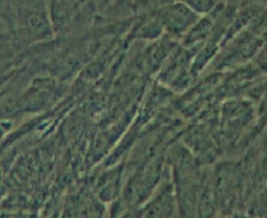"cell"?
<instances>
[{
  "label": "cell",
  "instance_id": "1",
  "mask_svg": "<svg viewBox=\"0 0 267 218\" xmlns=\"http://www.w3.org/2000/svg\"><path fill=\"white\" fill-rule=\"evenodd\" d=\"M218 0H187L186 5L190 9L199 12H208L217 6Z\"/></svg>",
  "mask_w": 267,
  "mask_h": 218
}]
</instances>
